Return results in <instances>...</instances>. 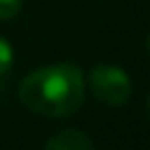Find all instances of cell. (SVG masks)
Here are the masks:
<instances>
[{"label":"cell","mask_w":150,"mask_h":150,"mask_svg":"<svg viewBox=\"0 0 150 150\" xmlns=\"http://www.w3.org/2000/svg\"><path fill=\"white\" fill-rule=\"evenodd\" d=\"M20 102L46 117H65L85 100V76L76 65L57 63L30 72L20 85Z\"/></svg>","instance_id":"cell-1"},{"label":"cell","mask_w":150,"mask_h":150,"mask_svg":"<svg viewBox=\"0 0 150 150\" xmlns=\"http://www.w3.org/2000/svg\"><path fill=\"white\" fill-rule=\"evenodd\" d=\"M89 87L91 94L109 107H122L131 98V79L115 65H96L89 74Z\"/></svg>","instance_id":"cell-2"},{"label":"cell","mask_w":150,"mask_h":150,"mask_svg":"<svg viewBox=\"0 0 150 150\" xmlns=\"http://www.w3.org/2000/svg\"><path fill=\"white\" fill-rule=\"evenodd\" d=\"M148 54H150V37H148Z\"/></svg>","instance_id":"cell-7"},{"label":"cell","mask_w":150,"mask_h":150,"mask_svg":"<svg viewBox=\"0 0 150 150\" xmlns=\"http://www.w3.org/2000/svg\"><path fill=\"white\" fill-rule=\"evenodd\" d=\"M148 115H150V96H148Z\"/></svg>","instance_id":"cell-6"},{"label":"cell","mask_w":150,"mask_h":150,"mask_svg":"<svg viewBox=\"0 0 150 150\" xmlns=\"http://www.w3.org/2000/svg\"><path fill=\"white\" fill-rule=\"evenodd\" d=\"M11 63H13V50H11V46H9L7 41L0 37V76H2L4 72H9Z\"/></svg>","instance_id":"cell-5"},{"label":"cell","mask_w":150,"mask_h":150,"mask_svg":"<svg viewBox=\"0 0 150 150\" xmlns=\"http://www.w3.org/2000/svg\"><path fill=\"white\" fill-rule=\"evenodd\" d=\"M22 0H0V20H11L20 13Z\"/></svg>","instance_id":"cell-4"},{"label":"cell","mask_w":150,"mask_h":150,"mask_svg":"<svg viewBox=\"0 0 150 150\" xmlns=\"http://www.w3.org/2000/svg\"><path fill=\"white\" fill-rule=\"evenodd\" d=\"M44 150H96V148L91 137L85 135L83 131L65 128V131L57 133L54 137H50V142L46 144Z\"/></svg>","instance_id":"cell-3"}]
</instances>
